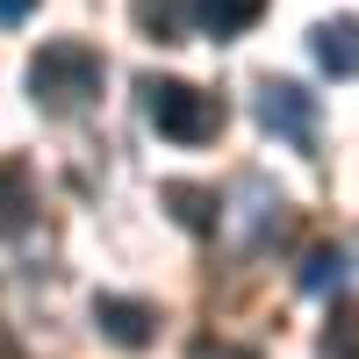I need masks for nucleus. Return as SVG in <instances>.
I'll return each instance as SVG.
<instances>
[{"label":"nucleus","instance_id":"nucleus-1","mask_svg":"<svg viewBox=\"0 0 359 359\" xmlns=\"http://www.w3.org/2000/svg\"><path fill=\"white\" fill-rule=\"evenodd\" d=\"M101 79H108L101 50H94V43H72V36H57V43H43L36 57H29V101H36L43 115H79V108H94Z\"/></svg>","mask_w":359,"mask_h":359},{"label":"nucleus","instance_id":"nucleus-2","mask_svg":"<svg viewBox=\"0 0 359 359\" xmlns=\"http://www.w3.org/2000/svg\"><path fill=\"white\" fill-rule=\"evenodd\" d=\"M137 94H144V123L165 144H216V130H223V101L216 94H201L187 79H144Z\"/></svg>","mask_w":359,"mask_h":359},{"label":"nucleus","instance_id":"nucleus-3","mask_svg":"<svg viewBox=\"0 0 359 359\" xmlns=\"http://www.w3.org/2000/svg\"><path fill=\"white\" fill-rule=\"evenodd\" d=\"M252 108H259V123L273 130V137H287V144H316V94H309V86H294V79H266Z\"/></svg>","mask_w":359,"mask_h":359},{"label":"nucleus","instance_id":"nucleus-4","mask_svg":"<svg viewBox=\"0 0 359 359\" xmlns=\"http://www.w3.org/2000/svg\"><path fill=\"white\" fill-rule=\"evenodd\" d=\"M94 331L108 345H123V352H144L151 331H158V309L137 302V294H94Z\"/></svg>","mask_w":359,"mask_h":359},{"label":"nucleus","instance_id":"nucleus-5","mask_svg":"<svg viewBox=\"0 0 359 359\" xmlns=\"http://www.w3.org/2000/svg\"><path fill=\"white\" fill-rule=\"evenodd\" d=\"M223 223H230L237 245H266V230H280V194L259 172H245L237 180V216H223Z\"/></svg>","mask_w":359,"mask_h":359},{"label":"nucleus","instance_id":"nucleus-6","mask_svg":"<svg viewBox=\"0 0 359 359\" xmlns=\"http://www.w3.org/2000/svg\"><path fill=\"white\" fill-rule=\"evenodd\" d=\"M309 50L331 79H359V15H331L309 29Z\"/></svg>","mask_w":359,"mask_h":359},{"label":"nucleus","instance_id":"nucleus-7","mask_svg":"<svg viewBox=\"0 0 359 359\" xmlns=\"http://www.w3.org/2000/svg\"><path fill=\"white\" fill-rule=\"evenodd\" d=\"M165 208L180 216V230H194V237L223 223V201L208 194V187H194V180H165Z\"/></svg>","mask_w":359,"mask_h":359},{"label":"nucleus","instance_id":"nucleus-8","mask_svg":"<svg viewBox=\"0 0 359 359\" xmlns=\"http://www.w3.org/2000/svg\"><path fill=\"white\" fill-rule=\"evenodd\" d=\"M259 15H266V0H194V22H201L216 43H223V36H245Z\"/></svg>","mask_w":359,"mask_h":359},{"label":"nucleus","instance_id":"nucleus-9","mask_svg":"<svg viewBox=\"0 0 359 359\" xmlns=\"http://www.w3.org/2000/svg\"><path fill=\"white\" fill-rule=\"evenodd\" d=\"M345 273H352V259H345L338 245H309V252H302V273H294V280H302V294H338V287H345Z\"/></svg>","mask_w":359,"mask_h":359},{"label":"nucleus","instance_id":"nucleus-10","mask_svg":"<svg viewBox=\"0 0 359 359\" xmlns=\"http://www.w3.org/2000/svg\"><path fill=\"white\" fill-rule=\"evenodd\" d=\"M29 172L22 165H0V237H15V230H29Z\"/></svg>","mask_w":359,"mask_h":359},{"label":"nucleus","instance_id":"nucleus-11","mask_svg":"<svg viewBox=\"0 0 359 359\" xmlns=\"http://www.w3.org/2000/svg\"><path fill=\"white\" fill-rule=\"evenodd\" d=\"M187 8H194V0H137V22L151 29L158 43H172L180 29H187Z\"/></svg>","mask_w":359,"mask_h":359},{"label":"nucleus","instance_id":"nucleus-12","mask_svg":"<svg viewBox=\"0 0 359 359\" xmlns=\"http://www.w3.org/2000/svg\"><path fill=\"white\" fill-rule=\"evenodd\" d=\"M29 15H36V0H0V22H8V29L29 22Z\"/></svg>","mask_w":359,"mask_h":359},{"label":"nucleus","instance_id":"nucleus-13","mask_svg":"<svg viewBox=\"0 0 359 359\" xmlns=\"http://www.w3.org/2000/svg\"><path fill=\"white\" fill-rule=\"evenodd\" d=\"M0 359H22V352H15V345H0Z\"/></svg>","mask_w":359,"mask_h":359},{"label":"nucleus","instance_id":"nucleus-14","mask_svg":"<svg viewBox=\"0 0 359 359\" xmlns=\"http://www.w3.org/2000/svg\"><path fill=\"white\" fill-rule=\"evenodd\" d=\"M216 359H245V352H216Z\"/></svg>","mask_w":359,"mask_h":359}]
</instances>
